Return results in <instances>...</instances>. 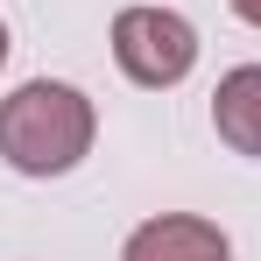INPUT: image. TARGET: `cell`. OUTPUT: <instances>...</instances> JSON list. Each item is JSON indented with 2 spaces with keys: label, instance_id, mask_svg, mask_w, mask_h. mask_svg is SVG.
<instances>
[{
  "label": "cell",
  "instance_id": "6da1fadb",
  "mask_svg": "<svg viewBox=\"0 0 261 261\" xmlns=\"http://www.w3.org/2000/svg\"><path fill=\"white\" fill-rule=\"evenodd\" d=\"M92 148V99L78 85L36 78L14 99H0V155L21 176H64Z\"/></svg>",
  "mask_w": 261,
  "mask_h": 261
},
{
  "label": "cell",
  "instance_id": "7a4b0ae2",
  "mask_svg": "<svg viewBox=\"0 0 261 261\" xmlns=\"http://www.w3.org/2000/svg\"><path fill=\"white\" fill-rule=\"evenodd\" d=\"M113 57L134 85H176L198 64V29L170 7H127L113 14Z\"/></svg>",
  "mask_w": 261,
  "mask_h": 261
},
{
  "label": "cell",
  "instance_id": "3957f363",
  "mask_svg": "<svg viewBox=\"0 0 261 261\" xmlns=\"http://www.w3.org/2000/svg\"><path fill=\"white\" fill-rule=\"evenodd\" d=\"M120 261H233V247H226V233H219L212 219H148V226H134L127 247H120Z\"/></svg>",
  "mask_w": 261,
  "mask_h": 261
},
{
  "label": "cell",
  "instance_id": "277c9868",
  "mask_svg": "<svg viewBox=\"0 0 261 261\" xmlns=\"http://www.w3.org/2000/svg\"><path fill=\"white\" fill-rule=\"evenodd\" d=\"M212 127L226 148H240V155H261V64H240V71H226L212 92Z\"/></svg>",
  "mask_w": 261,
  "mask_h": 261
},
{
  "label": "cell",
  "instance_id": "5b68a950",
  "mask_svg": "<svg viewBox=\"0 0 261 261\" xmlns=\"http://www.w3.org/2000/svg\"><path fill=\"white\" fill-rule=\"evenodd\" d=\"M233 14H240V21H254V29H261V0H233Z\"/></svg>",
  "mask_w": 261,
  "mask_h": 261
},
{
  "label": "cell",
  "instance_id": "8992f818",
  "mask_svg": "<svg viewBox=\"0 0 261 261\" xmlns=\"http://www.w3.org/2000/svg\"><path fill=\"white\" fill-rule=\"evenodd\" d=\"M0 64H7V29H0Z\"/></svg>",
  "mask_w": 261,
  "mask_h": 261
}]
</instances>
